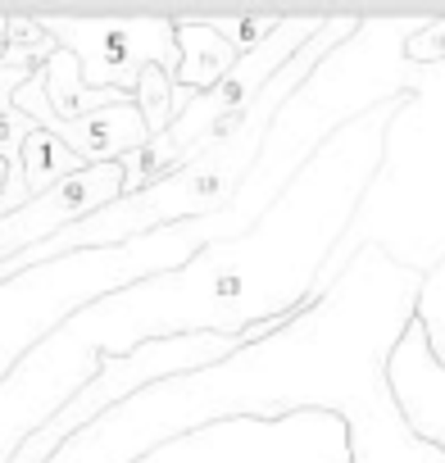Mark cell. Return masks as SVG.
<instances>
[{"mask_svg": "<svg viewBox=\"0 0 445 463\" xmlns=\"http://www.w3.org/2000/svg\"><path fill=\"white\" fill-rule=\"evenodd\" d=\"M359 33V19H327V28L269 82V91L241 114L222 128L218 137H209L182 168H173L168 177H159L155 186L137 191V195H123L118 204H109L105 213L60 232L55 241L0 264V273L19 278V269H37V264H55V260H69V255H87V250H114V246H132L150 232H164V227H182L191 218H209L218 209H228L241 191V177L251 173V164L260 159V150L269 146V132L282 114V105L309 82V73H318V64L346 46L350 37Z\"/></svg>", "mask_w": 445, "mask_h": 463, "instance_id": "cell-1", "label": "cell"}, {"mask_svg": "<svg viewBox=\"0 0 445 463\" xmlns=\"http://www.w3.org/2000/svg\"><path fill=\"white\" fill-rule=\"evenodd\" d=\"M278 327H287V318H264V323H251V327H241V332H222V327L177 332V336H155V341H141V345L128 350V354L105 359V368L91 373V377L69 395V404H60V409L37 427V436L28 440V449H24L14 463H42L46 454H55V449L64 445L69 431L87 427L100 409L128 400L137 386H150V382H159V377L191 373V368H204V364H218V359H232L241 345H255V341L273 336Z\"/></svg>", "mask_w": 445, "mask_h": 463, "instance_id": "cell-2", "label": "cell"}, {"mask_svg": "<svg viewBox=\"0 0 445 463\" xmlns=\"http://www.w3.org/2000/svg\"><path fill=\"white\" fill-rule=\"evenodd\" d=\"M37 19L64 51L82 60V78L96 91L137 96L146 69H164L173 78L182 69L177 19Z\"/></svg>", "mask_w": 445, "mask_h": 463, "instance_id": "cell-3", "label": "cell"}, {"mask_svg": "<svg viewBox=\"0 0 445 463\" xmlns=\"http://www.w3.org/2000/svg\"><path fill=\"white\" fill-rule=\"evenodd\" d=\"M123 195H132V177L128 164H87L82 173H73L69 182H60L55 191L37 195L28 209L0 218V264H10L46 241H55L60 232L105 213L109 204H118Z\"/></svg>", "mask_w": 445, "mask_h": 463, "instance_id": "cell-4", "label": "cell"}, {"mask_svg": "<svg viewBox=\"0 0 445 463\" xmlns=\"http://www.w3.org/2000/svg\"><path fill=\"white\" fill-rule=\"evenodd\" d=\"M14 105L46 132H55L73 155H82V164H118V159H132L137 150H146L155 141L146 114L137 100L128 105H114V109H100V114H87V118H60L46 100V73H37L28 87H19Z\"/></svg>", "mask_w": 445, "mask_h": 463, "instance_id": "cell-5", "label": "cell"}, {"mask_svg": "<svg viewBox=\"0 0 445 463\" xmlns=\"http://www.w3.org/2000/svg\"><path fill=\"white\" fill-rule=\"evenodd\" d=\"M386 382H391L404 427L445 454V368L431 354V341L418 323H409L404 336L395 341L386 359Z\"/></svg>", "mask_w": 445, "mask_h": 463, "instance_id": "cell-6", "label": "cell"}, {"mask_svg": "<svg viewBox=\"0 0 445 463\" xmlns=\"http://www.w3.org/2000/svg\"><path fill=\"white\" fill-rule=\"evenodd\" d=\"M177 42H182V69L173 78V105L182 114L195 96L213 91L246 55L222 33H213L209 19H177Z\"/></svg>", "mask_w": 445, "mask_h": 463, "instance_id": "cell-7", "label": "cell"}, {"mask_svg": "<svg viewBox=\"0 0 445 463\" xmlns=\"http://www.w3.org/2000/svg\"><path fill=\"white\" fill-rule=\"evenodd\" d=\"M46 100L60 118H87V114H100V109H114V105H128L137 96H123V91H96L87 87L82 78V60L73 51L60 46V55L46 60Z\"/></svg>", "mask_w": 445, "mask_h": 463, "instance_id": "cell-8", "label": "cell"}, {"mask_svg": "<svg viewBox=\"0 0 445 463\" xmlns=\"http://www.w3.org/2000/svg\"><path fill=\"white\" fill-rule=\"evenodd\" d=\"M19 164H24V182H28V195H33V200L46 195V191H55L60 182H69L73 173L87 168L82 155H73V150H69L55 132H46V128H37V132L24 141Z\"/></svg>", "mask_w": 445, "mask_h": 463, "instance_id": "cell-9", "label": "cell"}, {"mask_svg": "<svg viewBox=\"0 0 445 463\" xmlns=\"http://www.w3.org/2000/svg\"><path fill=\"white\" fill-rule=\"evenodd\" d=\"M137 105H141L150 132L164 137V132L173 128V118H177V105H173V73L146 69V73H141V87H137Z\"/></svg>", "mask_w": 445, "mask_h": 463, "instance_id": "cell-10", "label": "cell"}, {"mask_svg": "<svg viewBox=\"0 0 445 463\" xmlns=\"http://www.w3.org/2000/svg\"><path fill=\"white\" fill-rule=\"evenodd\" d=\"M418 327L427 332V341H431V354L440 359V368H445V260L427 273V282H422V296H418Z\"/></svg>", "mask_w": 445, "mask_h": 463, "instance_id": "cell-11", "label": "cell"}, {"mask_svg": "<svg viewBox=\"0 0 445 463\" xmlns=\"http://www.w3.org/2000/svg\"><path fill=\"white\" fill-rule=\"evenodd\" d=\"M404 60L409 64H436V60H445V19L418 24L413 37L404 42Z\"/></svg>", "mask_w": 445, "mask_h": 463, "instance_id": "cell-12", "label": "cell"}]
</instances>
